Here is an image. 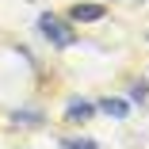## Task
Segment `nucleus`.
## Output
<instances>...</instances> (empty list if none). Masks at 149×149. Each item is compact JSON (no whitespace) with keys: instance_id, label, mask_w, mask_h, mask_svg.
Segmentation results:
<instances>
[{"instance_id":"4","label":"nucleus","mask_w":149,"mask_h":149,"mask_svg":"<svg viewBox=\"0 0 149 149\" xmlns=\"http://www.w3.org/2000/svg\"><path fill=\"white\" fill-rule=\"evenodd\" d=\"M100 111L111 115V118H126V103H123V100H115V96H107V100L100 103Z\"/></svg>"},{"instance_id":"7","label":"nucleus","mask_w":149,"mask_h":149,"mask_svg":"<svg viewBox=\"0 0 149 149\" xmlns=\"http://www.w3.org/2000/svg\"><path fill=\"white\" fill-rule=\"evenodd\" d=\"M130 100H138V103H145V84H134V88H130Z\"/></svg>"},{"instance_id":"6","label":"nucleus","mask_w":149,"mask_h":149,"mask_svg":"<svg viewBox=\"0 0 149 149\" xmlns=\"http://www.w3.org/2000/svg\"><path fill=\"white\" fill-rule=\"evenodd\" d=\"M61 149H96V141L92 138H65Z\"/></svg>"},{"instance_id":"3","label":"nucleus","mask_w":149,"mask_h":149,"mask_svg":"<svg viewBox=\"0 0 149 149\" xmlns=\"http://www.w3.org/2000/svg\"><path fill=\"white\" fill-rule=\"evenodd\" d=\"M69 15H73V23H96V19H103V8L100 4H77Z\"/></svg>"},{"instance_id":"2","label":"nucleus","mask_w":149,"mask_h":149,"mask_svg":"<svg viewBox=\"0 0 149 149\" xmlns=\"http://www.w3.org/2000/svg\"><path fill=\"white\" fill-rule=\"evenodd\" d=\"M92 103H88V100H73L69 107H65V123H88V118H92Z\"/></svg>"},{"instance_id":"5","label":"nucleus","mask_w":149,"mask_h":149,"mask_svg":"<svg viewBox=\"0 0 149 149\" xmlns=\"http://www.w3.org/2000/svg\"><path fill=\"white\" fill-rule=\"evenodd\" d=\"M12 123H23V126H38V123H42V115H38V111H15V115H12Z\"/></svg>"},{"instance_id":"1","label":"nucleus","mask_w":149,"mask_h":149,"mask_svg":"<svg viewBox=\"0 0 149 149\" xmlns=\"http://www.w3.org/2000/svg\"><path fill=\"white\" fill-rule=\"evenodd\" d=\"M38 31H42V35H46L54 46H61V50L77 42V35H73V31H69V27L57 19V15H38Z\"/></svg>"}]
</instances>
